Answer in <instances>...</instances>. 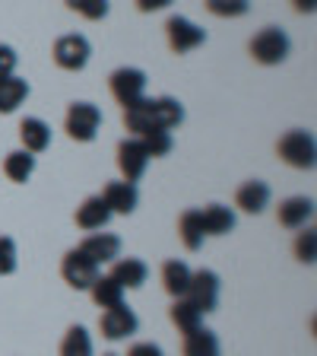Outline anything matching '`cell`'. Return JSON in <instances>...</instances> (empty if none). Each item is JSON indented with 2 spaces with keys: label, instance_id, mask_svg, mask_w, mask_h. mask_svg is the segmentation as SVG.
<instances>
[{
  "label": "cell",
  "instance_id": "obj_20",
  "mask_svg": "<svg viewBox=\"0 0 317 356\" xmlns=\"http://www.w3.org/2000/svg\"><path fill=\"white\" fill-rule=\"evenodd\" d=\"M191 267L185 264V261H165L162 264V286L169 296L181 299L187 293V283H191Z\"/></svg>",
  "mask_w": 317,
  "mask_h": 356
},
{
  "label": "cell",
  "instance_id": "obj_25",
  "mask_svg": "<svg viewBox=\"0 0 317 356\" xmlns=\"http://www.w3.org/2000/svg\"><path fill=\"white\" fill-rule=\"evenodd\" d=\"M169 315H171V325H175L181 334H191V331H197V327L203 325V315H200V312L194 309V305L187 302L185 296H181V299H175V302H171Z\"/></svg>",
  "mask_w": 317,
  "mask_h": 356
},
{
  "label": "cell",
  "instance_id": "obj_34",
  "mask_svg": "<svg viewBox=\"0 0 317 356\" xmlns=\"http://www.w3.org/2000/svg\"><path fill=\"white\" fill-rule=\"evenodd\" d=\"M127 356H165V353H162V347H159V343L143 341V343H133V347L127 350Z\"/></svg>",
  "mask_w": 317,
  "mask_h": 356
},
{
  "label": "cell",
  "instance_id": "obj_31",
  "mask_svg": "<svg viewBox=\"0 0 317 356\" xmlns=\"http://www.w3.org/2000/svg\"><path fill=\"white\" fill-rule=\"evenodd\" d=\"M16 270V242L10 236H0V277H10Z\"/></svg>",
  "mask_w": 317,
  "mask_h": 356
},
{
  "label": "cell",
  "instance_id": "obj_36",
  "mask_svg": "<svg viewBox=\"0 0 317 356\" xmlns=\"http://www.w3.org/2000/svg\"><path fill=\"white\" fill-rule=\"evenodd\" d=\"M292 7L298 10V13H314L317 7V0H292Z\"/></svg>",
  "mask_w": 317,
  "mask_h": 356
},
{
  "label": "cell",
  "instance_id": "obj_28",
  "mask_svg": "<svg viewBox=\"0 0 317 356\" xmlns=\"http://www.w3.org/2000/svg\"><path fill=\"white\" fill-rule=\"evenodd\" d=\"M137 140L143 143V149H146L149 159H155V156H169L171 147H175L169 131H149V134H143V137H137Z\"/></svg>",
  "mask_w": 317,
  "mask_h": 356
},
{
  "label": "cell",
  "instance_id": "obj_32",
  "mask_svg": "<svg viewBox=\"0 0 317 356\" xmlns=\"http://www.w3.org/2000/svg\"><path fill=\"white\" fill-rule=\"evenodd\" d=\"M76 13H83L86 19H105L108 16V0H76Z\"/></svg>",
  "mask_w": 317,
  "mask_h": 356
},
{
  "label": "cell",
  "instance_id": "obj_2",
  "mask_svg": "<svg viewBox=\"0 0 317 356\" xmlns=\"http://www.w3.org/2000/svg\"><path fill=\"white\" fill-rule=\"evenodd\" d=\"M280 159L292 169H314L317 163V143L311 131H289L280 137Z\"/></svg>",
  "mask_w": 317,
  "mask_h": 356
},
{
  "label": "cell",
  "instance_id": "obj_11",
  "mask_svg": "<svg viewBox=\"0 0 317 356\" xmlns=\"http://www.w3.org/2000/svg\"><path fill=\"white\" fill-rule=\"evenodd\" d=\"M149 165V156L146 149H143V143L137 140V137H130V140H121L118 143V169L121 175H124V181H140L143 172H146Z\"/></svg>",
  "mask_w": 317,
  "mask_h": 356
},
{
  "label": "cell",
  "instance_id": "obj_37",
  "mask_svg": "<svg viewBox=\"0 0 317 356\" xmlns=\"http://www.w3.org/2000/svg\"><path fill=\"white\" fill-rule=\"evenodd\" d=\"M64 3H67V7H70V10H74V3H76V0H64Z\"/></svg>",
  "mask_w": 317,
  "mask_h": 356
},
{
  "label": "cell",
  "instance_id": "obj_7",
  "mask_svg": "<svg viewBox=\"0 0 317 356\" xmlns=\"http://www.w3.org/2000/svg\"><path fill=\"white\" fill-rule=\"evenodd\" d=\"M185 299L200 312V315L213 312L216 302H219V277H216L213 270H197V274H191Z\"/></svg>",
  "mask_w": 317,
  "mask_h": 356
},
{
  "label": "cell",
  "instance_id": "obj_18",
  "mask_svg": "<svg viewBox=\"0 0 317 356\" xmlns=\"http://www.w3.org/2000/svg\"><path fill=\"white\" fill-rule=\"evenodd\" d=\"M270 204V185L254 178V181H244L235 191V207H241L244 213H260V210Z\"/></svg>",
  "mask_w": 317,
  "mask_h": 356
},
{
  "label": "cell",
  "instance_id": "obj_13",
  "mask_svg": "<svg viewBox=\"0 0 317 356\" xmlns=\"http://www.w3.org/2000/svg\"><path fill=\"white\" fill-rule=\"evenodd\" d=\"M98 197L105 200V207H108L111 213H133L140 194H137V185H130V181H108Z\"/></svg>",
  "mask_w": 317,
  "mask_h": 356
},
{
  "label": "cell",
  "instance_id": "obj_10",
  "mask_svg": "<svg viewBox=\"0 0 317 356\" xmlns=\"http://www.w3.org/2000/svg\"><path fill=\"white\" fill-rule=\"evenodd\" d=\"M60 277L74 289H89L98 277V264L92 258H86L80 248H74V252H67L64 261H60Z\"/></svg>",
  "mask_w": 317,
  "mask_h": 356
},
{
  "label": "cell",
  "instance_id": "obj_3",
  "mask_svg": "<svg viewBox=\"0 0 317 356\" xmlns=\"http://www.w3.org/2000/svg\"><path fill=\"white\" fill-rule=\"evenodd\" d=\"M289 35L280 29V26H266V29H260L257 35L251 38V58L257 60V64H282V60L289 58Z\"/></svg>",
  "mask_w": 317,
  "mask_h": 356
},
{
  "label": "cell",
  "instance_id": "obj_1",
  "mask_svg": "<svg viewBox=\"0 0 317 356\" xmlns=\"http://www.w3.org/2000/svg\"><path fill=\"white\" fill-rule=\"evenodd\" d=\"M185 121V105L171 96H159V99H146L133 102L124 108V127L137 137L149 131H171Z\"/></svg>",
  "mask_w": 317,
  "mask_h": 356
},
{
  "label": "cell",
  "instance_id": "obj_6",
  "mask_svg": "<svg viewBox=\"0 0 317 356\" xmlns=\"http://www.w3.org/2000/svg\"><path fill=\"white\" fill-rule=\"evenodd\" d=\"M140 327V318L133 315L130 305H111V309L102 312V318H98V331H102L105 341H124L130 334H137Z\"/></svg>",
  "mask_w": 317,
  "mask_h": 356
},
{
  "label": "cell",
  "instance_id": "obj_5",
  "mask_svg": "<svg viewBox=\"0 0 317 356\" xmlns=\"http://www.w3.org/2000/svg\"><path fill=\"white\" fill-rule=\"evenodd\" d=\"M108 89H111V96L127 108V105L143 99V92H146V74L137 70V67H121V70H114L108 76Z\"/></svg>",
  "mask_w": 317,
  "mask_h": 356
},
{
  "label": "cell",
  "instance_id": "obj_29",
  "mask_svg": "<svg viewBox=\"0 0 317 356\" xmlns=\"http://www.w3.org/2000/svg\"><path fill=\"white\" fill-rule=\"evenodd\" d=\"M207 10L213 16H222V19H235V16H244L251 10L248 0H207Z\"/></svg>",
  "mask_w": 317,
  "mask_h": 356
},
{
  "label": "cell",
  "instance_id": "obj_19",
  "mask_svg": "<svg viewBox=\"0 0 317 356\" xmlns=\"http://www.w3.org/2000/svg\"><path fill=\"white\" fill-rule=\"evenodd\" d=\"M181 353L185 356H219V337H216L209 327L200 325L197 331L185 334V347H181Z\"/></svg>",
  "mask_w": 317,
  "mask_h": 356
},
{
  "label": "cell",
  "instance_id": "obj_22",
  "mask_svg": "<svg viewBox=\"0 0 317 356\" xmlns=\"http://www.w3.org/2000/svg\"><path fill=\"white\" fill-rule=\"evenodd\" d=\"M178 236H181V242H185L187 252H200V248H203L207 232H203L200 210H187V213H181V220H178Z\"/></svg>",
  "mask_w": 317,
  "mask_h": 356
},
{
  "label": "cell",
  "instance_id": "obj_21",
  "mask_svg": "<svg viewBox=\"0 0 317 356\" xmlns=\"http://www.w3.org/2000/svg\"><path fill=\"white\" fill-rule=\"evenodd\" d=\"M200 220H203V232L207 236H225V232L235 229V213L222 204H209L207 210H200Z\"/></svg>",
  "mask_w": 317,
  "mask_h": 356
},
{
  "label": "cell",
  "instance_id": "obj_4",
  "mask_svg": "<svg viewBox=\"0 0 317 356\" xmlns=\"http://www.w3.org/2000/svg\"><path fill=\"white\" fill-rule=\"evenodd\" d=\"M64 127H67V134L80 143L96 140L98 127H102V111H98V105H92V102H74L67 108Z\"/></svg>",
  "mask_w": 317,
  "mask_h": 356
},
{
  "label": "cell",
  "instance_id": "obj_27",
  "mask_svg": "<svg viewBox=\"0 0 317 356\" xmlns=\"http://www.w3.org/2000/svg\"><path fill=\"white\" fill-rule=\"evenodd\" d=\"M60 356H92V337L83 325H74L60 341Z\"/></svg>",
  "mask_w": 317,
  "mask_h": 356
},
{
  "label": "cell",
  "instance_id": "obj_15",
  "mask_svg": "<svg viewBox=\"0 0 317 356\" xmlns=\"http://www.w3.org/2000/svg\"><path fill=\"white\" fill-rule=\"evenodd\" d=\"M280 226L286 229H305V222H311L314 216V200L311 197H286L280 204Z\"/></svg>",
  "mask_w": 317,
  "mask_h": 356
},
{
  "label": "cell",
  "instance_id": "obj_9",
  "mask_svg": "<svg viewBox=\"0 0 317 356\" xmlns=\"http://www.w3.org/2000/svg\"><path fill=\"white\" fill-rule=\"evenodd\" d=\"M54 64L60 67V70H83V67L89 64V54H92V48H89L86 35H60L58 42H54Z\"/></svg>",
  "mask_w": 317,
  "mask_h": 356
},
{
  "label": "cell",
  "instance_id": "obj_24",
  "mask_svg": "<svg viewBox=\"0 0 317 356\" xmlns=\"http://www.w3.org/2000/svg\"><path fill=\"white\" fill-rule=\"evenodd\" d=\"M29 96V83L19 80V76H7V80H0V111L10 115L16 111L22 102Z\"/></svg>",
  "mask_w": 317,
  "mask_h": 356
},
{
  "label": "cell",
  "instance_id": "obj_26",
  "mask_svg": "<svg viewBox=\"0 0 317 356\" xmlns=\"http://www.w3.org/2000/svg\"><path fill=\"white\" fill-rule=\"evenodd\" d=\"M89 293H92V302L102 305V309H111V305H121V302H124V289L111 280V277H102V274H98L96 283L89 286Z\"/></svg>",
  "mask_w": 317,
  "mask_h": 356
},
{
  "label": "cell",
  "instance_id": "obj_33",
  "mask_svg": "<svg viewBox=\"0 0 317 356\" xmlns=\"http://www.w3.org/2000/svg\"><path fill=\"white\" fill-rule=\"evenodd\" d=\"M13 70H16V51L10 44H0V80L13 76Z\"/></svg>",
  "mask_w": 317,
  "mask_h": 356
},
{
  "label": "cell",
  "instance_id": "obj_30",
  "mask_svg": "<svg viewBox=\"0 0 317 356\" xmlns=\"http://www.w3.org/2000/svg\"><path fill=\"white\" fill-rule=\"evenodd\" d=\"M295 258L305 261V264H314V258H317V232L314 229L298 232V238H295Z\"/></svg>",
  "mask_w": 317,
  "mask_h": 356
},
{
  "label": "cell",
  "instance_id": "obj_17",
  "mask_svg": "<svg viewBox=\"0 0 317 356\" xmlns=\"http://www.w3.org/2000/svg\"><path fill=\"white\" fill-rule=\"evenodd\" d=\"M19 140H22V149L26 153H44L51 147V127L44 124L42 118H26L19 124Z\"/></svg>",
  "mask_w": 317,
  "mask_h": 356
},
{
  "label": "cell",
  "instance_id": "obj_12",
  "mask_svg": "<svg viewBox=\"0 0 317 356\" xmlns=\"http://www.w3.org/2000/svg\"><path fill=\"white\" fill-rule=\"evenodd\" d=\"M80 252L86 258H92L96 264H111L121 254V238L111 236V232H89L80 242Z\"/></svg>",
  "mask_w": 317,
  "mask_h": 356
},
{
  "label": "cell",
  "instance_id": "obj_8",
  "mask_svg": "<svg viewBox=\"0 0 317 356\" xmlns=\"http://www.w3.org/2000/svg\"><path fill=\"white\" fill-rule=\"evenodd\" d=\"M165 35H169V48L175 54H187L207 42V32L200 29L197 22L187 19V16H171L165 22Z\"/></svg>",
  "mask_w": 317,
  "mask_h": 356
},
{
  "label": "cell",
  "instance_id": "obj_16",
  "mask_svg": "<svg viewBox=\"0 0 317 356\" xmlns=\"http://www.w3.org/2000/svg\"><path fill=\"white\" fill-rule=\"evenodd\" d=\"M111 216L114 213L105 207V200L96 194V197H86L80 207H76V226L86 232H96V229H105V226H108Z\"/></svg>",
  "mask_w": 317,
  "mask_h": 356
},
{
  "label": "cell",
  "instance_id": "obj_23",
  "mask_svg": "<svg viewBox=\"0 0 317 356\" xmlns=\"http://www.w3.org/2000/svg\"><path fill=\"white\" fill-rule=\"evenodd\" d=\"M32 172H35V156L32 153H26V149H13V153H7V159H3V175H7L10 181L22 185V181H29Z\"/></svg>",
  "mask_w": 317,
  "mask_h": 356
},
{
  "label": "cell",
  "instance_id": "obj_35",
  "mask_svg": "<svg viewBox=\"0 0 317 356\" xmlns=\"http://www.w3.org/2000/svg\"><path fill=\"white\" fill-rule=\"evenodd\" d=\"M169 3H175V0H137V7H140L143 13H155V10H165Z\"/></svg>",
  "mask_w": 317,
  "mask_h": 356
},
{
  "label": "cell",
  "instance_id": "obj_14",
  "mask_svg": "<svg viewBox=\"0 0 317 356\" xmlns=\"http://www.w3.org/2000/svg\"><path fill=\"white\" fill-rule=\"evenodd\" d=\"M111 280L118 283L121 289H137L146 283L149 277V267L143 264L140 258H114L111 261Z\"/></svg>",
  "mask_w": 317,
  "mask_h": 356
}]
</instances>
